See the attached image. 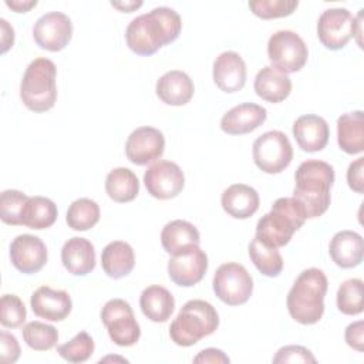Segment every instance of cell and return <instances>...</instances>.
Instances as JSON below:
<instances>
[{
    "label": "cell",
    "instance_id": "1",
    "mask_svg": "<svg viewBox=\"0 0 364 364\" xmlns=\"http://www.w3.org/2000/svg\"><path fill=\"white\" fill-rule=\"evenodd\" d=\"M181 28L179 14L171 7L161 6L132 18L125 30V41L135 54L152 55L164 46L175 41Z\"/></svg>",
    "mask_w": 364,
    "mask_h": 364
},
{
    "label": "cell",
    "instance_id": "4",
    "mask_svg": "<svg viewBox=\"0 0 364 364\" xmlns=\"http://www.w3.org/2000/svg\"><path fill=\"white\" fill-rule=\"evenodd\" d=\"M306 213L294 198H279L269 213L263 215L256 225V237L270 247L287 245L296 230L306 222Z\"/></svg>",
    "mask_w": 364,
    "mask_h": 364
},
{
    "label": "cell",
    "instance_id": "42",
    "mask_svg": "<svg viewBox=\"0 0 364 364\" xmlns=\"http://www.w3.org/2000/svg\"><path fill=\"white\" fill-rule=\"evenodd\" d=\"M363 175H364V158L360 156L354 162H351L347 169L348 186L357 193L364 192V176Z\"/></svg>",
    "mask_w": 364,
    "mask_h": 364
},
{
    "label": "cell",
    "instance_id": "16",
    "mask_svg": "<svg viewBox=\"0 0 364 364\" xmlns=\"http://www.w3.org/2000/svg\"><path fill=\"white\" fill-rule=\"evenodd\" d=\"M10 259L18 272L34 274L47 263V247L38 236L18 235L10 245Z\"/></svg>",
    "mask_w": 364,
    "mask_h": 364
},
{
    "label": "cell",
    "instance_id": "7",
    "mask_svg": "<svg viewBox=\"0 0 364 364\" xmlns=\"http://www.w3.org/2000/svg\"><path fill=\"white\" fill-rule=\"evenodd\" d=\"M252 155L260 171L266 173H280L290 165L293 148L284 132L273 129L256 138Z\"/></svg>",
    "mask_w": 364,
    "mask_h": 364
},
{
    "label": "cell",
    "instance_id": "28",
    "mask_svg": "<svg viewBox=\"0 0 364 364\" xmlns=\"http://www.w3.org/2000/svg\"><path fill=\"white\" fill-rule=\"evenodd\" d=\"M139 307L145 317L154 323H165L175 310V299L172 293L158 284L148 286L139 297Z\"/></svg>",
    "mask_w": 364,
    "mask_h": 364
},
{
    "label": "cell",
    "instance_id": "29",
    "mask_svg": "<svg viewBox=\"0 0 364 364\" xmlns=\"http://www.w3.org/2000/svg\"><path fill=\"white\" fill-rule=\"evenodd\" d=\"M101 266L111 279L128 276L135 266V255L132 247L122 240L108 243L101 253Z\"/></svg>",
    "mask_w": 364,
    "mask_h": 364
},
{
    "label": "cell",
    "instance_id": "19",
    "mask_svg": "<svg viewBox=\"0 0 364 364\" xmlns=\"http://www.w3.org/2000/svg\"><path fill=\"white\" fill-rule=\"evenodd\" d=\"M267 118L264 107L243 102L230 108L220 119V129L229 135H243L259 128Z\"/></svg>",
    "mask_w": 364,
    "mask_h": 364
},
{
    "label": "cell",
    "instance_id": "26",
    "mask_svg": "<svg viewBox=\"0 0 364 364\" xmlns=\"http://www.w3.org/2000/svg\"><path fill=\"white\" fill-rule=\"evenodd\" d=\"M200 235L198 229L186 220L175 219L168 222L161 232V243L171 256L179 255L193 246H199Z\"/></svg>",
    "mask_w": 364,
    "mask_h": 364
},
{
    "label": "cell",
    "instance_id": "37",
    "mask_svg": "<svg viewBox=\"0 0 364 364\" xmlns=\"http://www.w3.org/2000/svg\"><path fill=\"white\" fill-rule=\"evenodd\" d=\"M28 196L16 189L3 191L0 195V218L6 225H21V212Z\"/></svg>",
    "mask_w": 364,
    "mask_h": 364
},
{
    "label": "cell",
    "instance_id": "44",
    "mask_svg": "<svg viewBox=\"0 0 364 364\" xmlns=\"http://www.w3.org/2000/svg\"><path fill=\"white\" fill-rule=\"evenodd\" d=\"M193 363L228 364V363H230V358L219 348H205V350L199 351V354L193 358Z\"/></svg>",
    "mask_w": 364,
    "mask_h": 364
},
{
    "label": "cell",
    "instance_id": "35",
    "mask_svg": "<svg viewBox=\"0 0 364 364\" xmlns=\"http://www.w3.org/2000/svg\"><path fill=\"white\" fill-rule=\"evenodd\" d=\"M337 309L347 316H355L363 311V280L348 279L337 290Z\"/></svg>",
    "mask_w": 364,
    "mask_h": 364
},
{
    "label": "cell",
    "instance_id": "27",
    "mask_svg": "<svg viewBox=\"0 0 364 364\" xmlns=\"http://www.w3.org/2000/svg\"><path fill=\"white\" fill-rule=\"evenodd\" d=\"M337 142L341 151L350 155L364 151V117L357 109L346 112L337 119Z\"/></svg>",
    "mask_w": 364,
    "mask_h": 364
},
{
    "label": "cell",
    "instance_id": "31",
    "mask_svg": "<svg viewBox=\"0 0 364 364\" xmlns=\"http://www.w3.org/2000/svg\"><path fill=\"white\" fill-rule=\"evenodd\" d=\"M105 192L114 202H131L139 192V181L131 169L114 168L105 178Z\"/></svg>",
    "mask_w": 364,
    "mask_h": 364
},
{
    "label": "cell",
    "instance_id": "15",
    "mask_svg": "<svg viewBox=\"0 0 364 364\" xmlns=\"http://www.w3.org/2000/svg\"><path fill=\"white\" fill-rule=\"evenodd\" d=\"M208 270V256L199 247L193 246L168 260V274L171 280L182 287H191L199 283Z\"/></svg>",
    "mask_w": 364,
    "mask_h": 364
},
{
    "label": "cell",
    "instance_id": "32",
    "mask_svg": "<svg viewBox=\"0 0 364 364\" xmlns=\"http://www.w3.org/2000/svg\"><path fill=\"white\" fill-rule=\"evenodd\" d=\"M249 256L256 269L267 277H276L283 270V257L277 247L264 245L256 236L249 243Z\"/></svg>",
    "mask_w": 364,
    "mask_h": 364
},
{
    "label": "cell",
    "instance_id": "47",
    "mask_svg": "<svg viewBox=\"0 0 364 364\" xmlns=\"http://www.w3.org/2000/svg\"><path fill=\"white\" fill-rule=\"evenodd\" d=\"M111 6L121 10V11H127V13H131L134 11L135 9L141 7L142 6V1H122V3H117V1H111Z\"/></svg>",
    "mask_w": 364,
    "mask_h": 364
},
{
    "label": "cell",
    "instance_id": "2",
    "mask_svg": "<svg viewBox=\"0 0 364 364\" xmlns=\"http://www.w3.org/2000/svg\"><path fill=\"white\" fill-rule=\"evenodd\" d=\"M293 198L300 202L307 219L321 216L330 206V189L334 183V169L330 164L309 159L299 165L294 173Z\"/></svg>",
    "mask_w": 364,
    "mask_h": 364
},
{
    "label": "cell",
    "instance_id": "22",
    "mask_svg": "<svg viewBox=\"0 0 364 364\" xmlns=\"http://www.w3.org/2000/svg\"><path fill=\"white\" fill-rule=\"evenodd\" d=\"M61 262L68 273L85 276L95 267L94 245L85 237H71L61 249Z\"/></svg>",
    "mask_w": 364,
    "mask_h": 364
},
{
    "label": "cell",
    "instance_id": "21",
    "mask_svg": "<svg viewBox=\"0 0 364 364\" xmlns=\"http://www.w3.org/2000/svg\"><path fill=\"white\" fill-rule=\"evenodd\" d=\"M155 91L164 104L179 107L191 101L195 92V85L186 73L181 70H171L159 77Z\"/></svg>",
    "mask_w": 364,
    "mask_h": 364
},
{
    "label": "cell",
    "instance_id": "20",
    "mask_svg": "<svg viewBox=\"0 0 364 364\" xmlns=\"http://www.w3.org/2000/svg\"><path fill=\"white\" fill-rule=\"evenodd\" d=\"M293 135L297 145L303 151L317 152L327 145L330 131L324 118L314 114H307L294 121Z\"/></svg>",
    "mask_w": 364,
    "mask_h": 364
},
{
    "label": "cell",
    "instance_id": "45",
    "mask_svg": "<svg viewBox=\"0 0 364 364\" xmlns=\"http://www.w3.org/2000/svg\"><path fill=\"white\" fill-rule=\"evenodd\" d=\"M0 26H1V53H6L14 43V30L4 18H0Z\"/></svg>",
    "mask_w": 364,
    "mask_h": 364
},
{
    "label": "cell",
    "instance_id": "12",
    "mask_svg": "<svg viewBox=\"0 0 364 364\" xmlns=\"http://www.w3.org/2000/svg\"><path fill=\"white\" fill-rule=\"evenodd\" d=\"M36 44L47 51L65 48L73 37L71 18L61 11H50L37 18L33 27Z\"/></svg>",
    "mask_w": 364,
    "mask_h": 364
},
{
    "label": "cell",
    "instance_id": "9",
    "mask_svg": "<svg viewBox=\"0 0 364 364\" xmlns=\"http://www.w3.org/2000/svg\"><path fill=\"white\" fill-rule=\"evenodd\" d=\"M213 291L229 306L246 303L253 291V280L245 266L229 262L218 267L213 276Z\"/></svg>",
    "mask_w": 364,
    "mask_h": 364
},
{
    "label": "cell",
    "instance_id": "5",
    "mask_svg": "<svg viewBox=\"0 0 364 364\" xmlns=\"http://www.w3.org/2000/svg\"><path fill=\"white\" fill-rule=\"evenodd\" d=\"M57 68L46 58H34L26 68L20 82V98L23 104L34 112L51 109L57 101Z\"/></svg>",
    "mask_w": 364,
    "mask_h": 364
},
{
    "label": "cell",
    "instance_id": "38",
    "mask_svg": "<svg viewBox=\"0 0 364 364\" xmlns=\"http://www.w3.org/2000/svg\"><path fill=\"white\" fill-rule=\"evenodd\" d=\"M299 6L297 0H252L249 9L260 18H277L291 14Z\"/></svg>",
    "mask_w": 364,
    "mask_h": 364
},
{
    "label": "cell",
    "instance_id": "43",
    "mask_svg": "<svg viewBox=\"0 0 364 364\" xmlns=\"http://www.w3.org/2000/svg\"><path fill=\"white\" fill-rule=\"evenodd\" d=\"M346 341L350 347H353L357 351L364 350V321L358 320L347 326L344 333Z\"/></svg>",
    "mask_w": 364,
    "mask_h": 364
},
{
    "label": "cell",
    "instance_id": "17",
    "mask_svg": "<svg viewBox=\"0 0 364 364\" xmlns=\"http://www.w3.org/2000/svg\"><path fill=\"white\" fill-rule=\"evenodd\" d=\"M31 310L37 317L61 321L64 320L73 309V301L65 290H55L50 286L38 287L30 299Z\"/></svg>",
    "mask_w": 364,
    "mask_h": 364
},
{
    "label": "cell",
    "instance_id": "13",
    "mask_svg": "<svg viewBox=\"0 0 364 364\" xmlns=\"http://www.w3.org/2000/svg\"><path fill=\"white\" fill-rule=\"evenodd\" d=\"M144 183L148 193L166 200L181 193L185 186V176L178 164L161 159L145 171Z\"/></svg>",
    "mask_w": 364,
    "mask_h": 364
},
{
    "label": "cell",
    "instance_id": "30",
    "mask_svg": "<svg viewBox=\"0 0 364 364\" xmlns=\"http://www.w3.org/2000/svg\"><path fill=\"white\" fill-rule=\"evenodd\" d=\"M57 205L46 196H31L21 212V225L41 230L54 225L57 220Z\"/></svg>",
    "mask_w": 364,
    "mask_h": 364
},
{
    "label": "cell",
    "instance_id": "23",
    "mask_svg": "<svg viewBox=\"0 0 364 364\" xmlns=\"http://www.w3.org/2000/svg\"><path fill=\"white\" fill-rule=\"evenodd\" d=\"M259 193L245 183H233L222 193L223 210L235 219H247L259 209Z\"/></svg>",
    "mask_w": 364,
    "mask_h": 364
},
{
    "label": "cell",
    "instance_id": "36",
    "mask_svg": "<svg viewBox=\"0 0 364 364\" xmlns=\"http://www.w3.org/2000/svg\"><path fill=\"white\" fill-rule=\"evenodd\" d=\"M57 353L68 363H84L94 353V340L88 333L80 331L70 341L61 344L57 348Z\"/></svg>",
    "mask_w": 364,
    "mask_h": 364
},
{
    "label": "cell",
    "instance_id": "3",
    "mask_svg": "<svg viewBox=\"0 0 364 364\" xmlns=\"http://www.w3.org/2000/svg\"><path fill=\"white\" fill-rule=\"evenodd\" d=\"M327 277L323 270L310 267L303 270L287 293V310L293 320L309 326L317 323L324 313Z\"/></svg>",
    "mask_w": 364,
    "mask_h": 364
},
{
    "label": "cell",
    "instance_id": "18",
    "mask_svg": "<svg viewBox=\"0 0 364 364\" xmlns=\"http://www.w3.org/2000/svg\"><path fill=\"white\" fill-rule=\"evenodd\" d=\"M213 81L223 92H236L246 84V64L236 51H223L213 63Z\"/></svg>",
    "mask_w": 364,
    "mask_h": 364
},
{
    "label": "cell",
    "instance_id": "8",
    "mask_svg": "<svg viewBox=\"0 0 364 364\" xmlns=\"http://www.w3.org/2000/svg\"><path fill=\"white\" fill-rule=\"evenodd\" d=\"M267 55L273 67L289 74L300 71L307 63L304 40L291 30H279L267 41Z\"/></svg>",
    "mask_w": 364,
    "mask_h": 364
},
{
    "label": "cell",
    "instance_id": "41",
    "mask_svg": "<svg viewBox=\"0 0 364 364\" xmlns=\"http://www.w3.org/2000/svg\"><path fill=\"white\" fill-rule=\"evenodd\" d=\"M0 360L4 364H11L16 363L20 357V346L17 338L7 333L1 331L0 333Z\"/></svg>",
    "mask_w": 364,
    "mask_h": 364
},
{
    "label": "cell",
    "instance_id": "24",
    "mask_svg": "<svg viewBox=\"0 0 364 364\" xmlns=\"http://www.w3.org/2000/svg\"><path fill=\"white\" fill-rule=\"evenodd\" d=\"M331 260L341 269H351L363 262V237L353 230L337 232L328 246Z\"/></svg>",
    "mask_w": 364,
    "mask_h": 364
},
{
    "label": "cell",
    "instance_id": "33",
    "mask_svg": "<svg viewBox=\"0 0 364 364\" xmlns=\"http://www.w3.org/2000/svg\"><path fill=\"white\" fill-rule=\"evenodd\" d=\"M100 220V206L95 200L80 198L74 200L67 210L65 222L73 230H88Z\"/></svg>",
    "mask_w": 364,
    "mask_h": 364
},
{
    "label": "cell",
    "instance_id": "11",
    "mask_svg": "<svg viewBox=\"0 0 364 364\" xmlns=\"http://www.w3.org/2000/svg\"><path fill=\"white\" fill-rule=\"evenodd\" d=\"M360 18L361 13L358 17H354L343 7L324 10L317 21L318 40L328 50L343 48L355 36V28L361 26Z\"/></svg>",
    "mask_w": 364,
    "mask_h": 364
},
{
    "label": "cell",
    "instance_id": "10",
    "mask_svg": "<svg viewBox=\"0 0 364 364\" xmlns=\"http://www.w3.org/2000/svg\"><path fill=\"white\" fill-rule=\"evenodd\" d=\"M101 321L107 327L109 338L119 347L134 346L139 340V324L134 317L132 307L122 299H111L104 304Z\"/></svg>",
    "mask_w": 364,
    "mask_h": 364
},
{
    "label": "cell",
    "instance_id": "46",
    "mask_svg": "<svg viewBox=\"0 0 364 364\" xmlns=\"http://www.w3.org/2000/svg\"><path fill=\"white\" fill-rule=\"evenodd\" d=\"M6 6L13 9L16 13H26L30 9L36 7L37 1L36 0H24V1H21V0H11V1L6 0Z\"/></svg>",
    "mask_w": 364,
    "mask_h": 364
},
{
    "label": "cell",
    "instance_id": "6",
    "mask_svg": "<svg viewBox=\"0 0 364 364\" xmlns=\"http://www.w3.org/2000/svg\"><path fill=\"white\" fill-rule=\"evenodd\" d=\"M219 326L215 307L205 300L186 301L175 320L171 323L169 336L181 347H191L200 338L210 336Z\"/></svg>",
    "mask_w": 364,
    "mask_h": 364
},
{
    "label": "cell",
    "instance_id": "39",
    "mask_svg": "<svg viewBox=\"0 0 364 364\" xmlns=\"http://www.w3.org/2000/svg\"><path fill=\"white\" fill-rule=\"evenodd\" d=\"M0 323L7 328H17L26 320V307L18 296L3 294L0 301Z\"/></svg>",
    "mask_w": 364,
    "mask_h": 364
},
{
    "label": "cell",
    "instance_id": "34",
    "mask_svg": "<svg viewBox=\"0 0 364 364\" xmlns=\"http://www.w3.org/2000/svg\"><path fill=\"white\" fill-rule=\"evenodd\" d=\"M23 340L26 344L36 351L51 350L58 341V331L54 326L43 321H30L23 330Z\"/></svg>",
    "mask_w": 364,
    "mask_h": 364
},
{
    "label": "cell",
    "instance_id": "14",
    "mask_svg": "<svg viewBox=\"0 0 364 364\" xmlns=\"http://www.w3.org/2000/svg\"><path fill=\"white\" fill-rule=\"evenodd\" d=\"M165 149L164 134L154 127L134 129L125 142V155L135 165H148L162 156Z\"/></svg>",
    "mask_w": 364,
    "mask_h": 364
},
{
    "label": "cell",
    "instance_id": "40",
    "mask_svg": "<svg viewBox=\"0 0 364 364\" xmlns=\"http://www.w3.org/2000/svg\"><path fill=\"white\" fill-rule=\"evenodd\" d=\"M274 364L283 363H316V357L303 346H284L277 350L276 355L273 357Z\"/></svg>",
    "mask_w": 364,
    "mask_h": 364
},
{
    "label": "cell",
    "instance_id": "25",
    "mask_svg": "<svg viewBox=\"0 0 364 364\" xmlns=\"http://www.w3.org/2000/svg\"><path fill=\"white\" fill-rule=\"evenodd\" d=\"M253 87L262 100L276 104L289 97L291 91V80L286 73L276 67L266 65L256 74Z\"/></svg>",
    "mask_w": 364,
    "mask_h": 364
}]
</instances>
